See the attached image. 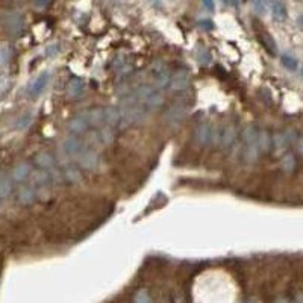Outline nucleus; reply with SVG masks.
Returning a JSON list of instances; mask_svg holds the SVG:
<instances>
[{
	"mask_svg": "<svg viewBox=\"0 0 303 303\" xmlns=\"http://www.w3.org/2000/svg\"><path fill=\"white\" fill-rule=\"evenodd\" d=\"M243 138H244V160L247 163H253L258 160L259 157V132L253 127V126H247L243 132Z\"/></svg>",
	"mask_w": 303,
	"mask_h": 303,
	"instance_id": "nucleus-1",
	"label": "nucleus"
},
{
	"mask_svg": "<svg viewBox=\"0 0 303 303\" xmlns=\"http://www.w3.org/2000/svg\"><path fill=\"white\" fill-rule=\"evenodd\" d=\"M5 32L11 37H19L25 31V19L19 11H5L0 17Z\"/></svg>",
	"mask_w": 303,
	"mask_h": 303,
	"instance_id": "nucleus-2",
	"label": "nucleus"
},
{
	"mask_svg": "<svg viewBox=\"0 0 303 303\" xmlns=\"http://www.w3.org/2000/svg\"><path fill=\"white\" fill-rule=\"evenodd\" d=\"M221 133L218 129H214L209 123H200L194 130V138L199 145H211L220 141Z\"/></svg>",
	"mask_w": 303,
	"mask_h": 303,
	"instance_id": "nucleus-3",
	"label": "nucleus"
},
{
	"mask_svg": "<svg viewBox=\"0 0 303 303\" xmlns=\"http://www.w3.org/2000/svg\"><path fill=\"white\" fill-rule=\"evenodd\" d=\"M152 74H154V79H155V84L158 88L170 87L172 74L163 61H155L154 64H152Z\"/></svg>",
	"mask_w": 303,
	"mask_h": 303,
	"instance_id": "nucleus-4",
	"label": "nucleus"
},
{
	"mask_svg": "<svg viewBox=\"0 0 303 303\" xmlns=\"http://www.w3.org/2000/svg\"><path fill=\"white\" fill-rule=\"evenodd\" d=\"M187 112H188V108H187L185 103H182V102H181V103H175V105H172V106L166 111L164 118H166V121H167L170 126H178V124H181V123L185 120Z\"/></svg>",
	"mask_w": 303,
	"mask_h": 303,
	"instance_id": "nucleus-5",
	"label": "nucleus"
},
{
	"mask_svg": "<svg viewBox=\"0 0 303 303\" xmlns=\"http://www.w3.org/2000/svg\"><path fill=\"white\" fill-rule=\"evenodd\" d=\"M78 164L81 166V169H84V170H88V172H93V170H96L97 169V166H99V155L96 154L94 150H91V148H84L81 154L78 155Z\"/></svg>",
	"mask_w": 303,
	"mask_h": 303,
	"instance_id": "nucleus-6",
	"label": "nucleus"
},
{
	"mask_svg": "<svg viewBox=\"0 0 303 303\" xmlns=\"http://www.w3.org/2000/svg\"><path fill=\"white\" fill-rule=\"evenodd\" d=\"M61 148H62V152H64V155H65V157L78 158V155H79L81 152L85 148V145L82 144L81 139H78L76 136H71V138H67V139L62 141Z\"/></svg>",
	"mask_w": 303,
	"mask_h": 303,
	"instance_id": "nucleus-7",
	"label": "nucleus"
},
{
	"mask_svg": "<svg viewBox=\"0 0 303 303\" xmlns=\"http://www.w3.org/2000/svg\"><path fill=\"white\" fill-rule=\"evenodd\" d=\"M88 126H90L88 114L85 112V114H79V115L73 117V118L68 121L67 129H68V132L73 133V135H81V133H84V132L88 129Z\"/></svg>",
	"mask_w": 303,
	"mask_h": 303,
	"instance_id": "nucleus-8",
	"label": "nucleus"
},
{
	"mask_svg": "<svg viewBox=\"0 0 303 303\" xmlns=\"http://www.w3.org/2000/svg\"><path fill=\"white\" fill-rule=\"evenodd\" d=\"M49 81H50V73H49V71L40 73L38 78L29 85V90H28L29 96H31V97H38V96L46 90V87L49 85Z\"/></svg>",
	"mask_w": 303,
	"mask_h": 303,
	"instance_id": "nucleus-9",
	"label": "nucleus"
},
{
	"mask_svg": "<svg viewBox=\"0 0 303 303\" xmlns=\"http://www.w3.org/2000/svg\"><path fill=\"white\" fill-rule=\"evenodd\" d=\"M190 85V74L187 70H179L172 76L170 81V88L173 91H182Z\"/></svg>",
	"mask_w": 303,
	"mask_h": 303,
	"instance_id": "nucleus-10",
	"label": "nucleus"
},
{
	"mask_svg": "<svg viewBox=\"0 0 303 303\" xmlns=\"http://www.w3.org/2000/svg\"><path fill=\"white\" fill-rule=\"evenodd\" d=\"M235 139H237V127L234 124H229L226 129H223L221 136H220L221 147H224V148L231 147L235 142Z\"/></svg>",
	"mask_w": 303,
	"mask_h": 303,
	"instance_id": "nucleus-11",
	"label": "nucleus"
},
{
	"mask_svg": "<svg viewBox=\"0 0 303 303\" xmlns=\"http://www.w3.org/2000/svg\"><path fill=\"white\" fill-rule=\"evenodd\" d=\"M85 93V82L81 79H71L67 85V94L71 99H78Z\"/></svg>",
	"mask_w": 303,
	"mask_h": 303,
	"instance_id": "nucleus-12",
	"label": "nucleus"
},
{
	"mask_svg": "<svg viewBox=\"0 0 303 303\" xmlns=\"http://www.w3.org/2000/svg\"><path fill=\"white\" fill-rule=\"evenodd\" d=\"M270 13L276 22H283L286 19V8L280 0H271L270 2Z\"/></svg>",
	"mask_w": 303,
	"mask_h": 303,
	"instance_id": "nucleus-13",
	"label": "nucleus"
},
{
	"mask_svg": "<svg viewBox=\"0 0 303 303\" xmlns=\"http://www.w3.org/2000/svg\"><path fill=\"white\" fill-rule=\"evenodd\" d=\"M17 199L22 205H32L37 199V190L34 187H23L20 188Z\"/></svg>",
	"mask_w": 303,
	"mask_h": 303,
	"instance_id": "nucleus-14",
	"label": "nucleus"
},
{
	"mask_svg": "<svg viewBox=\"0 0 303 303\" xmlns=\"http://www.w3.org/2000/svg\"><path fill=\"white\" fill-rule=\"evenodd\" d=\"M87 114H88L90 126H94V127L105 126V108H96L88 111Z\"/></svg>",
	"mask_w": 303,
	"mask_h": 303,
	"instance_id": "nucleus-15",
	"label": "nucleus"
},
{
	"mask_svg": "<svg viewBox=\"0 0 303 303\" xmlns=\"http://www.w3.org/2000/svg\"><path fill=\"white\" fill-rule=\"evenodd\" d=\"M35 163L40 169L43 170H50L55 167V160L50 154H47V152H43V154H38L37 158H35Z\"/></svg>",
	"mask_w": 303,
	"mask_h": 303,
	"instance_id": "nucleus-16",
	"label": "nucleus"
},
{
	"mask_svg": "<svg viewBox=\"0 0 303 303\" xmlns=\"http://www.w3.org/2000/svg\"><path fill=\"white\" fill-rule=\"evenodd\" d=\"M163 102H164V97H163V94L161 93H154L152 94L142 105H144V108L150 112V111H155V109H158L161 105H163Z\"/></svg>",
	"mask_w": 303,
	"mask_h": 303,
	"instance_id": "nucleus-17",
	"label": "nucleus"
},
{
	"mask_svg": "<svg viewBox=\"0 0 303 303\" xmlns=\"http://www.w3.org/2000/svg\"><path fill=\"white\" fill-rule=\"evenodd\" d=\"M11 191H13V182H11V179L7 175L0 173V199L8 197L11 194Z\"/></svg>",
	"mask_w": 303,
	"mask_h": 303,
	"instance_id": "nucleus-18",
	"label": "nucleus"
},
{
	"mask_svg": "<svg viewBox=\"0 0 303 303\" xmlns=\"http://www.w3.org/2000/svg\"><path fill=\"white\" fill-rule=\"evenodd\" d=\"M29 172H31L29 164H26V163L19 164V166H16V169L13 170V179H14L16 182H20V181H23V179L28 178Z\"/></svg>",
	"mask_w": 303,
	"mask_h": 303,
	"instance_id": "nucleus-19",
	"label": "nucleus"
},
{
	"mask_svg": "<svg viewBox=\"0 0 303 303\" xmlns=\"http://www.w3.org/2000/svg\"><path fill=\"white\" fill-rule=\"evenodd\" d=\"M11 61V50L7 46H0V68H4Z\"/></svg>",
	"mask_w": 303,
	"mask_h": 303,
	"instance_id": "nucleus-20",
	"label": "nucleus"
},
{
	"mask_svg": "<svg viewBox=\"0 0 303 303\" xmlns=\"http://www.w3.org/2000/svg\"><path fill=\"white\" fill-rule=\"evenodd\" d=\"M259 38H261L262 44L267 47V50H268L271 55H276V53H277V47H276V44H274V41H273V38H271L270 35L264 34V35H261Z\"/></svg>",
	"mask_w": 303,
	"mask_h": 303,
	"instance_id": "nucleus-21",
	"label": "nucleus"
},
{
	"mask_svg": "<svg viewBox=\"0 0 303 303\" xmlns=\"http://www.w3.org/2000/svg\"><path fill=\"white\" fill-rule=\"evenodd\" d=\"M64 179L67 182H78V181H81V173L76 169H67L64 173Z\"/></svg>",
	"mask_w": 303,
	"mask_h": 303,
	"instance_id": "nucleus-22",
	"label": "nucleus"
},
{
	"mask_svg": "<svg viewBox=\"0 0 303 303\" xmlns=\"http://www.w3.org/2000/svg\"><path fill=\"white\" fill-rule=\"evenodd\" d=\"M280 62H282L288 70H295V68L298 67L297 59H294V58L289 56V55H282V56H280Z\"/></svg>",
	"mask_w": 303,
	"mask_h": 303,
	"instance_id": "nucleus-23",
	"label": "nucleus"
},
{
	"mask_svg": "<svg viewBox=\"0 0 303 303\" xmlns=\"http://www.w3.org/2000/svg\"><path fill=\"white\" fill-rule=\"evenodd\" d=\"M133 301H135V303H152L148 292L144 291V289H141V291H138V292L135 294V300H133Z\"/></svg>",
	"mask_w": 303,
	"mask_h": 303,
	"instance_id": "nucleus-24",
	"label": "nucleus"
},
{
	"mask_svg": "<svg viewBox=\"0 0 303 303\" xmlns=\"http://www.w3.org/2000/svg\"><path fill=\"white\" fill-rule=\"evenodd\" d=\"M253 10L258 14H264L267 11V4L265 0H253Z\"/></svg>",
	"mask_w": 303,
	"mask_h": 303,
	"instance_id": "nucleus-25",
	"label": "nucleus"
},
{
	"mask_svg": "<svg viewBox=\"0 0 303 303\" xmlns=\"http://www.w3.org/2000/svg\"><path fill=\"white\" fill-rule=\"evenodd\" d=\"M31 120H32V117L28 114V115H23L20 120H19V123H17V127L19 129H25V127H28L29 126V123H31Z\"/></svg>",
	"mask_w": 303,
	"mask_h": 303,
	"instance_id": "nucleus-26",
	"label": "nucleus"
},
{
	"mask_svg": "<svg viewBox=\"0 0 303 303\" xmlns=\"http://www.w3.org/2000/svg\"><path fill=\"white\" fill-rule=\"evenodd\" d=\"M32 4L37 10H46L50 4V0H32Z\"/></svg>",
	"mask_w": 303,
	"mask_h": 303,
	"instance_id": "nucleus-27",
	"label": "nucleus"
},
{
	"mask_svg": "<svg viewBox=\"0 0 303 303\" xmlns=\"http://www.w3.org/2000/svg\"><path fill=\"white\" fill-rule=\"evenodd\" d=\"M46 53H47V56H55V55H58V53H59V46H58V44L49 46L47 50H46Z\"/></svg>",
	"mask_w": 303,
	"mask_h": 303,
	"instance_id": "nucleus-28",
	"label": "nucleus"
},
{
	"mask_svg": "<svg viewBox=\"0 0 303 303\" xmlns=\"http://www.w3.org/2000/svg\"><path fill=\"white\" fill-rule=\"evenodd\" d=\"M199 26H205L206 29H211V28H212V23H211V22H200Z\"/></svg>",
	"mask_w": 303,
	"mask_h": 303,
	"instance_id": "nucleus-29",
	"label": "nucleus"
},
{
	"mask_svg": "<svg viewBox=\"0 0 303 303\" xmlns=\"http://www.w3.org/2000/svg\"><path fill=\"white\" fill-rule=\"evenodd\" d=\"M223 4H226V5H227V4H229V0H223Z\"/></svg>",
	"mask_w": 303,
	"mask_h": 303,
	"instance_id": "nucleus-30",
	"label": "nucleus"
},
{
	"mask_svg": "<svg viewBox=\"0 0 303 303\" xmlns=\"http://www.w3.org/2000/svg\"><path fill=\"white\" fill-rule=\"evenodd\" d=\"M250 303H252V301H250Z\"/></svg>",
	"mask_w": 303,
	"mask_h": 303,
	"instance_id": "nucleus-31",
	"label": "nucleus"
}]
</instances>
